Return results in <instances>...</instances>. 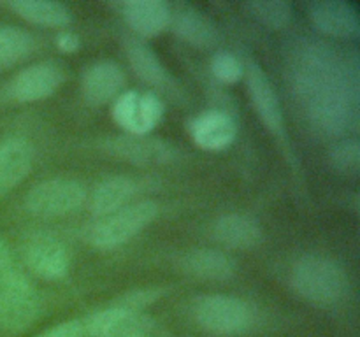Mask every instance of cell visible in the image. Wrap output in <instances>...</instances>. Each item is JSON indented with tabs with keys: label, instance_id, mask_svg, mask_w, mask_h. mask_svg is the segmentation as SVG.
I'll use <instances>...</instances> for the list:
<instances>
[{
	"label": "cell",
	"instance_id": "cell-10",
	"mask_svg": "<svg viewBox=\"0 0 360 337\" xmlns=\"http://www.w3.org/2000/svg\"><path fill=\"white\" fill-rule=\"evenodd\" d=\"M25 263L41 279L58 281L69 272L70 258L58 239L51 235H35L25 246Z\"/></svg>",
	"mask_w": 360,
	"mask_h": 337
},
{
	"label": "cell",
	"instance_id": "cell-22",
	"mask_svg": "<svg viewBox=\"0 0 360 337\" xmlns=\"http://www.w3.org/2000/svg\"><path fill=\"white\" fill-rule=\"evenodd\" d=\"M34 49V37L27 30L0 23V67H11L27 58Z\"/></svg>",
	"mask_w": 360,
	"mask_h": 337
},
{
	"label": "cell",
	"instance_id": "cell-11",
	"mask_svg": "<svg viewBox=\"0 0 360 337\" xmlns=\"http://www.w3.org/2000/svg\"><path fill=\"white\" fill-rule=\"evenodd\" d=\"M125 86V74L118 63L111 60H101L88 67L81 79L83 97L91 105H105L115 102Z\"/></svg>",
	"mask_w": 360,
	"mask_h": 337
},
{
	"label": "cell",
	"instance_id": "cell-4",
	"mask_svg": "<svg viewBox=\"0 0 360 337\" xmlns=\"http://www.w3.org/2000/svg\"><path fill=\"white\" fill-rule=\"evenodd\" d=\"M41 315V297L34 284L16 270L0 276V326L9 332L27 330Z\"/></svg>",
	"mask_w": 360,
	"mask_h": 337
},
{
	"label": "cell",
	"instance_id": "cell-3",
	"mask_svg": "<svg viewBox=\"0 0 360 337\" xmlns=\"http://www.w3.org/2000/svg\"><path fill=\"white\" fill-rule=\"evenodd\" d=\"M158 214V204L153 200H139L129 204L116 213L98 218L88 230V242L98 249H112L127 244L146 227H150Z\"/></svg>",
	"mask_w": 360,
	"mask_h": 337
},
{
	"label": "cell",
	"instance_id": "cell-14",
	"mask_svg": "<svg viewBox=\"0 0 360 337\" xmlns=\"http://www.w3.org/2000/svg\"><path fill=\"white\" fill-rule=\"evenodd\" d=\"M169 27H172L178 37L195 48H211L220 39L217 25L199 9L186 6V4H179L176 9L171 7V25Z\"/></svg>",
	"mask_w": 360,
	"mask_h": 337
},
{
	"label": "cell",
	"instance_id": "cell-12",
	"mask_svg": "<svg viewBox=\"0 0 360 337\" xmlns=\"http://www.w3.org/2000/svg\"><path fill=\"white\" fill-rule=\"evenodd\" d=\"M238 133V125L229 112L206 111L190 121L192 140L206 151H220L231 146Z\"/></svg>",
	"mask_w": 360,
	"mask_h": 337
},
{
	"label": "cell",
	"instance_id": "cell-7",
	"mask_svg": "<svg viewBox=\"0 0 360 337\" xmlns=\"http://www.w3.org/2000/svg\"><path fill=\"white\" fill-rule=\"evenodd\" d=\"M164 105L155 93L127 91L115 100L112 118L130 136H146L162 119Z\"/></svg>",
	"mask_w": 360,
	"mask_h": 337
},
{
	"label": "cell",
	"instance_id": "cell-5",
	"mask_svg": "<svg viewBox=\"0 0 360 337\" xmlns=\"http://www.w3.org/2000/svg\"><path fill=\"white\" fill-rule=\"evenodd\" d=\"M86 200V190L74 179H48L32 186L25 197V207L39 218H58L79 209Z\"/></svg>",
	"mask_w": 360,
	"mask_h": 337
},
{
	"label": "cell",
	"instance_id": "cell-16",
	"mask_svg": "<svg viewBox=\"0 0 360 337\" xmlns=\"http://www.w3.org/2000/svg\"><path fill=\"white\" fill-rule=\"evenodd\" d=\"M34 150L28 140L9 137L0 143V195L16 188L32 171Z\"/></svg>",
	"mask_w": 360,
	"mask_h": 337
},
{
	"label": "cell",
	"instance_id": "cell-13",
	"mask_svg": "<svg viewBox=\"0 0 360 337\" xmlns=\"http://www.w3.org/2000/svg\"><path fill=\"white\" fill-rule=\"evenodd\" d=\"M120 9L123 20L139 37H157L171 25V6L162 0H130Z\"/></svg>",
	"mask_w": 360,
	"mask_h": 337
},
{
	"label": "cell",
	"instance_id": "cell-17",
	"mask_svg": "<svg viewBox=\"0 0 360 337\" xmlns=\"http://www.w3.org/2000/svg\"><path fill=\"white\" fill-rule=\"evenodd\" d=\"M127 58H129L130 67L134 72L139 76L141 81L151 84L153 88H158L164 93H176L178 91V84L172 79L171 74L167 72L158 56L155 55L153 49L150 46L144 44L139 39H129L127 41Z\"/></svg>",
	"mask_w": 360,
	"mask_h": 337
},
{
	"label": "cell",
	"instance_id": "cell-20",
	"mask_svg": "<svg viewBox=\"0 0 360 337\" xmlns=\"http://www.w3.org/2000/svg\"><path fill=\"white\" fill-rule=\"evenodd\" d=\"M21 20L46 28H65L72 23V11L51 0H13L7 4Z\"/></svg>",
	"mask_w": 360,
	"mask_h": 337
},
{
	"label": "cell",
	"instance_id": "cell-19",
	"mask_svg": "<svg viewBox=\"0 0 360 337\" xmlns=\"http://www.w3.org/2000/svg\"><path fill=\"white\" fill-rule=\"evenodd\" d=\"M137 193V183L129 176H111L97 185L90 197V209L94 216L104 218L132 204Z\"/></svg>",
	"mask_w": 360,
	"mask_h": 337
},
{
	"label": "cell",
	"instance_id": "cell-15",
	"mask_svg": "<svg viewBox=\"0 0 360 337\" xmlns=\"http://www.w3.org/2000/svg\"><path fill=\"white\" fill-rule=\"evenodd\" d=\"M179 269L200 281H227L236 274V262L220 249L200 248L185 253L179 260Z\"/></svg>",
	"mask_w": 360,
	"mask_h": 337
},
{
	"label": "cell",
	"instance_id": "cell-28",
	"mask_svg": "<svg viewBox=\"0 0 360 337\" xmlns=\"http://www.w3.org/2000/svg\"><path fill=\"white\" fill-rule=\"evenodd\" d=\"M11 249L6 242L0 239V276L11 270Z\"/></svg>",
	"mask_w": 360,
	"mask_h": 337
},
{
	"label": "cell",
	"instance_id": "cell-25",
	"mask_svg": "<svg viewBox=\"0 0 360 337\" xmlns=\"http://www.w3.org/2000/svg\"><path fill=\"white\" fill-rule=\"evenodd\" d=\"M211 72L217 81L234 84L245 77V63L231 51H218L211 58Z\"/></svg>",
	"mask_w": 360,
	"mask_h": 337
},
{
	"label": "cell",
	"instance_id": "cell-9",
	"mask_svg": "<svg viewBox=\"0 0 360 337\" xmlns=\"http://www.w3.org/2000/svg\"><path fill=\"white\" fill-rule=\"evenodd\" d=\"M308 16L315 28L334 39L352 41L360 35L359 11L343 0H319L308 6Z\"/></svg>",
	"mask_w": 360,
	"mask_h": 337
},
{
	"label": "cell",
	"instance_id": "cell-18",
	"mask_svg": "<svg viewBox=\"0 0 360 337\" xmlns=\"http://www.w3.org/2000/svg\"><path fill=\"white\" fill-rule=\"evenodd\" d=\"M213 235L220 244L231 249H250L262 242L259 221L243 213L224 214L213 225Z\"/></svg>",
	"mask_w": 360,
	"mask_h": 337
},
{
	"label": "cell",
	"instance_id": "cell-2",
	"mask_svg": "<svg viewBox=\"0 0 360 337\" xmlns=\"http://www.w3.org/2000/svg\"><path fill=\"white\" fill-rule=\"evenodd\" d=\"M192 312L197 325L204 332L217 337L243 336L257 323L253 305L234 295H202L195 298Z\"/></svg>",
	"mask_w": 360,
	"mask_h": 337
},
{
	"label": "cell",
	"instance_id": "cell-26",
	"mask_svg": "<svg viewBox=\"0 0 360 337\" xmlns=\"http://www.w3.org/2000/svg\"><path fill=\"white\" fill-rule=\"evenodd\" d=\"M86 336V325L83 319H69L62 322L51 329L44 330L37 337H84Z\"/></svg>",
	"mask_w": 360,
	"mask_h": 337
},
{
	"label": "cell",
	"instance_id": "cell-29",
	"mask_svg": "<svg viewBox=\"0 0 360 337\" xmlns=\"http://www.w3.org/2000/svg\"><path fill=\"white\" fill-rule=\"evenodd\" d=\"M122 337H148V333L144 332L139 325H136V323H134L130 329H127L125 332L122 333Z\"/></svg>",
	"mask_w": 360,
	"mask_h": 337
},
{
	"label": "cell",
	"instance_id": "cell-24",
	"mask_svg": "<svg viewBox=\"0 0 360 337\" xmlns=\"http://www.w3.org/2000/svg\"><path fill=\"white\" fill-rule=\"evenodd\" d=\"M330 167L341 174H357L360 167V146L357 139H343L333 144L329 151Z\"/></svg>",
	"mask_w": 360,
	"mask_h": 337
},
{
	"label": "cell",
	"instance_id": "cell-27",
	"mask_svg": "<svg viewBox=\"0 0 360 337\" xmlns=\"http://www.w3.org/2000/svg\"><path fill=\"white\" fill-rule=\"evenodd\" d=\"M56 46H58V49L62 53H74L79 49L81 42L79 37L76 34H72V32H62L56 37Z\"/></svg>",
	"mask_w": 360,
	"mask_h": 337
},
{
	"label": "cell",
	"instance_id": "cell-23",
	"mask_svg": "<svg viewBox=\"0 0 360 337\" xmlns=\"http://www.w3.org/2000/svg\"><path fill=\"white\" fill-rule=\"evenodd\" d=\"M243 7L246 13H250V16L271 30H281L294 18V9L283 0H253L243 4Z\"/></svg>",
	"mask_w": 360,
	"mask_h": 337
},
{
	"label": "cell",
	"instance_id": "cell-8",
	"mask_svg": "<svg viewBox=\"0 0 360 337\" xmlns=\"http://www.w3.org/2000/svg\"><path fill=\"white\" fill-rule=\"evenodd\" d=\"M62 69L51 62H39L25 67L7 83V95L21 104L44 100L60 88Z\"/></svg>",
	"mask_w": 360,
	"mask_h": 337
},
{
	"label": "cell",
	"instance_id": "cell-1",
	"mask_svg": "<svg viewBox=\"0 0 360 337\" xmlns=\"http://www.w3.org/2000/svg\"><path fill=\"white\" fill-rule=\"evenodd\" d=\"M290 284L304 300L330 305L343 298L347 276L334 260L323 255H304L292 267Z\"/></svg>",
	"mask_w": 360,
	"mask_h": 337
},
{
	"label": "cell",
	"instance_id": "cell-21",
	"mask_svg": "<svg viewBox=\"0 0 360 337\" xmlns=\"http://www.w3.org/2000/svg\"><path fill=\"white\" fill-rule=\"evenodd\" d=\"M109 150L116 157L132 164H158L171 157L167 144L158 139H148L144 136L116 137L109 143Z\"/></svg>",
	"mask_w": 360,
	"mask_h": 337
},
{
	"label": "cell",
	"instance_id": "cell-6",
	"mask_svg": "<svg viewBox=\"0 0 360 337\" xmlns=\"http://www.w3.org/2000/svg\"><path fill=\"white\" fill-rule=\"evenodd\" d=\"M245 81L250 100H252L253 109H255L260 121L273 133V137L280 139L281 143H287L283 107H281L280 97H278L264 67L250 58L245 63Z\"/></svg>",
	"mask_w": 360,
	"mask_h": 337
}]
</instances>
